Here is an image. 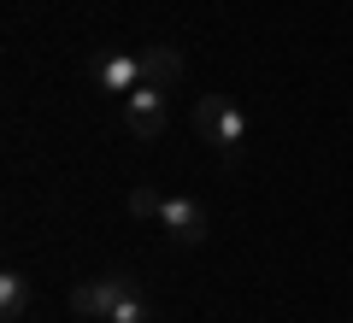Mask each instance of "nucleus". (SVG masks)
<instances>
[{"label": "nucleus", "mask_w": 353, "mask_h": 323, "mask_svg": "<svg viewBox=\"0 0 353 323\" xmlns=\"http://www.w3.org/2000/svg\"><path fill=\"white\" fill-rule=\"evenodd\" d=\"M194 136L218 153H241L248 141V112H241L230 94H201L194 100Z\"/></svg>", "instance_id": "nucleus-1"}, {"label": "nucleus", "mask_w": 353, "mask_h": 323, "mask_svg": "<svg viewBox=\"0 0 353 323\" xmlns=\"http://www.w3.org/2000/svg\"><path fill=\"white\" fill-rule=\"evenodd\" d=\"M30 294H36V282L18 276V271H6V276H0V317H6V323H24Z\"/></svg>", "instance_id": "nucleus-7"}, {"label": "nucleus", "mask_w": 353, "mask_h": 323, "mask_svg": "<svg viewBox=\"0 0 353 323\" xmlns=\"http://www.w3.org/2000/svg\"><path fill=\"white\" fill-rule=\"evenodd\" d=\"M94 83H101L106 94H130V88H141V53H106V59L94 65Z\"/></svg>", "instance_id": "nucleus-6"}, {"label": "nucleus", "mask_w": 353, "mask_h": 323, "mask_svg": "<svg viewBox=\"0 0 353 323\" xmlns=\"http://www.w3.org/2000/svg\"><path fill=\"white\" fill-rule=\"evenodd\" d=\"M159 211H165V194H159V188H148V183L130 188V218H141V224H148V218H159Z\"/></svg>", "instance_id": "nucleus-9"}, {"label": "nucleus", "mask_w": 353, "mask_h": 323, "mask_svg": "<svg viewBox=\"0 0 353 323\" xmlns=\"http://www.w3.org/2000/svg\"><path fill=\"white\" fill-rule=\"evenodd\" d=\"M106 323H153V306H148V294H141V282L118 300V311H112Z\"/></svg>", "instance_id": "nucleus-8"}, {"label": "nucleus", "mask_w": 353, "mask_h": 323, "mask_svg": "<svg viewBox=\"0 0 353 323\" xmlns=\"http://www.w3.org/2000/svg\"><path fill=\"white\" fill-rule=\"evenodd\" d=\"M159 224L171 229V236L183 241V247H201V241L212 236V218H206V206H201V200H189V194H165Z\"/></svg>", "instance_id": "nucleus-4"}, {"label": "nucleus", "mask_w": 353, "mask_h": 323, "mask_svg": "<svg viewBox=\"0 0 353 323\" xmlns=\"http://www.w3.org/2000/svg\"><path fill=\"white\" fill-rule=\"evenodd\" d=\"M124 124H130V136H141V141L165 136V124H171V112H165V88H153V83L130 88V94H124Z\"/></svg>", "instance_id": "nucleus-3"}, {"label": "nucleus", "mask_w": 353, "mask_h": 323, "mask_svg": "<svg viewBox=\"0 0 353 323\" xmlns=\"http://www.w3.org/2000/svg\"><path fill=\"white\" fill-rule=\"evenodd\" d=\"M141 83H153V88H165V94H171V88L183 83V53H176L171 41L141 48Z\"/></svg>", "instance_id": "nucleus-5"}, {"label": "nucleus", "mask_w": 353, "mask_h": 323, "mask_svg": "<svg viewBox=\"0 0 353 323\" xmlns=\"http://www.w3.org/2000/svg\"><path fill=\"white\" fill-rule=\"evenodd\" d=\"M130 288H136V276H130V271H101L94 282H77L71 288V311H77V317H101L106 323Z\"/></svg>", "instance_id": "nucleus-2"}]
</instances>
